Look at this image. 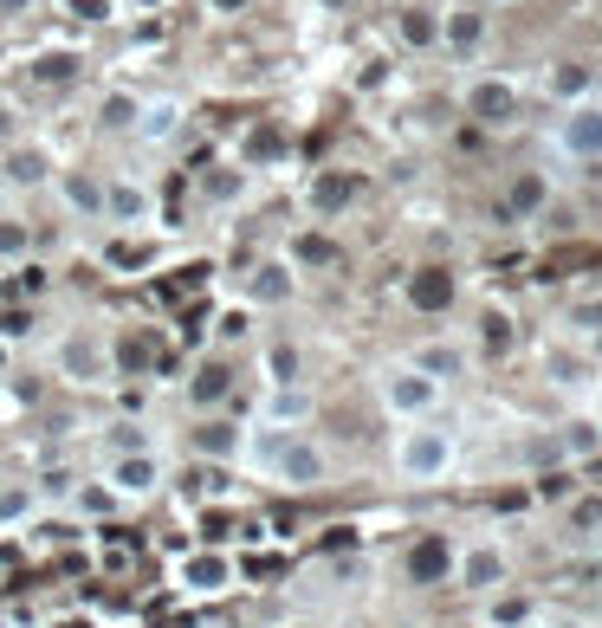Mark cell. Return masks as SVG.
Wrapping results in <instances>:
<instances>
[{
    "label": "cell",
    "mask_w": 602,
    "mask_h": 628,
    "mask_svg": "<svg viewBox=\"0 0 602 628\" xmlns=\"http://www.w3.org/2000/svg\"><path fill=\"white\" fill-rule=\"evenodd\" d=\"M454 583H460V590H473V596H499L505 583H512V564H505L499 544H473V551H460Z\"/></svg>",
    "instance_id": "obj_6"
},
{
    "label": "cell",
    "mask_w": 602,
    "mask_h": 628,
    "mask_svg": "<svg viewBox=\"0 0 602 628\" xmlns=\"http://www.w3.org/2000/svg\"><path fill=\"white\" fill-rule=\"evenodd\" d=\"M72 72H78L72 52H46V59H39V78H46V85H59V78H72Z\"/></svg>",
    "instance_id": "obj_36"
},
{
    "label": "cell",
    "mask_w": 602,
    "mask_h": 628,
    "mask_svg": "<svg viewBox=\"0 0 602 628\" xmlns=\"http://www.w3.org/2000/svg\"><path fill=\"white\" fill-rule=\"evenodd\" d=\"M234 389V376H227V363H201L195 382H188V395H195V408H214L221 395Z\"/></svg>",
    "instance_id": "obj_24"
},
{
    "label": "cell",
    "mask_w": 602,
    "mask_h": 628,
    "mask_svg": "<svg viewBox=\"0 0 602 628\" xmlns=\"http://www.w3.org/2000/svg\"><path fill=\"white\" fill-rule=\"evenodd\" d=\"M544 208V175H518L512 182V208H505V221L512 214H538Z\"/></svg>",
    "instance_id": "obj_28"
},
{
    "label": "cell",
    "mask_w": 602,
    "mask_h": 628,
    "mask_svg": "<svg viewBox=\"0 0 602 628\" xmlns=\"http://www.w3.org/2000/svg\"><path fill=\"white\" fill-rule=\"evenodd\" d=\"M111 505H117L111 486H85V493H78V512H111Z\"/></svg>",
    "instance_id": "obj_38"
},
{
    "label": "cell",
    "mask_w": 602,
    "mask_h": 628,
    "mask_svg": "<svg viewBox=\"0 0 602 628\" xmlns=\"http://www.w3.org/2000/svg\"><path fill=\"white\" fill-rule=\"evenodd\" d=\"M492 7H505V0H492Z\"/></svg>",
    "instance_id": "obj_50"
},
{
    "label": "cell",
    "mask_w": 602,
    "mask_h": 628,
    "mask_svg": "<svg viewBox=\"0 0 602 628\" xmlns=\"http://www.w3.org/2000/svg\"><path fill=\"white\" fill-rule=\"evenodd\" d=\"M52 182H59V195H65V208H72V214L104 221V182L91 169H65V175H52Z\"/></svg>",
    "instance_id": "obj_17"
},
{
    "label": "cell",
    "mask_w": 602,
    "mask_h": 628,
    "mask_svg": "<svg viewBox=\"0 0 602 628\" xmlns=\"http://www.w3.org/2000/svg\"><path fill=\"white\" fill-rule=\"evenodd\" d=\"M240 441H246V434L234 428V421H201V428H195V447H201L208 460H227V454H240Z\"/></svg>",
    "instance_id": "obj_22"
},
{
    "label": "cell",
    "mask_w": 602,
    "mask_h": 628,
    "mask_svg": "<svg viewBox=\"0 0 602 628\" xmlns=\"http://www.w3.org/2000/svg\"><path fill=\"white\" fill-rule=\"evenodd\" d=\"M460 441H454V421H408L402 434H395V480L408 486H434L447 480V467H454Z\"/></svg>",
    "instance_id": "obj_2"
},
{
    "label": "cell",
    "mask_w": 602,
    "mask_h": 628,
    "mask_svg": "<svg viewBox=\"0 0 602 628\" xmlns=\"http://www.w3.org/2000/svg\"><path fill=\"white\" fill-rule=\"evenodd\" d=\"M0 143H20V104H0Z\"/></svg>",
    "instance_id": "obj_39"
},
{
    "label": "cell",
    "mask_w": 602,
    "mask_h": 628,
    "mask_svg": "<svg viewBox=\"0 0 602 628\" xmlns=\"http://www.w3.org/2000/svg\"><path fill=\"white\" fill-rule=\"evenodd\" d=\"M292 292H298L292 259H259V266L246 272V298H253V305H292Z\"/></svg>",
    "instance_id": "obj_13"
},
{
    "label": "cell",
    "mask_w": 602,
    "mask_h": 628,
    "mask_svg": "<svg viewBox=\"0 0 602 628\" xmlns=\"http://www.w3.org/2000/svg\"><path fill=\"white\" fill-rule=\"evenodd\" d=\"M253 460L266 467V480L285 486V493H318V486L331 480V454H324L311 434L259 428V434H253Z\"/></svg>",
    "instance_id": "obj_1"
},
{
    "label": "cell",
    "mask_w": 602,
    "mask_h": 628,
    "mask_svg": "<svg viewBox=\"0 0 602 628\" xmlns=\"http://www.w3.org/2000/svg\"><path fill=\"white\" fill-rule=\"evenodd\" d=\"M337 259H344V253H337L331 234H298L292 240V272L298 266H337Z\"/></svg>",
    "instance_id": "obj_25"
},
{
    "label": "cell",
    "mask_w": 602,
    "mask_h": 628,
    "mask_svg": "<svg viewBox=\"0 0 602 628\" xmlns=\"http://www.w3.org/2000/svg\"><path fill=\"white\" fill-rule=\"evenodd\" d=\"M486 622L492 628H518V622H525V603H518V596H499V603L486 609Z\"/></svg>",
    "instance_id": "obj_35"
},
{
    "label": "cell",
    "mask_w": 602,
    "mask_h": 628,
    "mask_svg": "<svg viewBox=\"0 0 602 628\" xmlns=\"http://www.w3.org/2000/svg\"><path fill=\"white\" fill-rule=\"evenodd\" d=\"M182 98H143V111H136V136H143V143H175V130H182Z\"/></svg>",
    "instance_id": "obj_16"
},
{
    "label": "cell",
    "mask_w": 602,
    "mask_h": 628,
    "mask_svg": "<svg viewBox=\"0 0 602 628\" xmlns=\"http://www.w3.org/2000/svg\"><path fill=\"white\" fill-rule=\"evenodd\" d=\"M104 486H111L117 499H149V493L162 486V460L149 454V447H143V454H111V473H104Z\"/></svg>",
    "instance_id": "obj_9"
},
{
    "label": "cell",
    "mask_w": 602,
    "mask_h": 628,
    "mask_svg": "<svg viewBox=\"0 0 602 628\" xmlns=\"http://www.w3.org/2000/svg\"><path fill=\"white\" fill-rule=\"evenodd\" d=\"M111 454H143V428L117 421V434H111Z\"/></svg>",
    "instance_id": "obj_37"
},
{
    "label": "cell",
    "mask_w": 602,
    "mask_h": 628,
    "mask_svg": "<svg viewBox=\"0 0 602 628\" xmlns=\"http://www.w3.org/2000/svg\"><path fill=\"white\" fill-rule=\"evenodd\" d=\"M78 20H111V0H72Z\"/></svg>",
    "instance_id": "obj_41"
},
{
    "label": "cell",
    "mask_w": 602,
    "mask_h": 628,
    "mask_svg": "<svg viewBox=\"0 0 602 628\" xmlns=\"http://www.w3.org/2000/svg\"><path fill=\"white\" fill-rule=\"evenodd\" d=\"M602 370L590 357H583L577 344H544V382H551V389H564V395H577V389H590Z\"/></svg>",
    "instance_id": "obj_10"
},
{
    "label": "cell",
    "mask_w": 602,
    "mask_h": 628,
    "mask_svg": "<svg viewBox=\"0 0 602 628\" xmlns=\"http://www.w3.org/2000/svg\"><path fill=\"white\" fill-rule=\"evenodd\" d=\"M480 39H486V13H447L441 20V46H454V52H480Z\"/></svg>",
    "instance_id": "obj_18"
},
{
    "label": "cell",
    "mask_w": 602,
    "mask_h": 628,
    "mask_svg": "<svg viewBox=\"0 0 602 628\" xmlns=\"http://www.w3.org/2000/svg\"><path fill=\"white\" fill-rule=\"evenodd\" d=\"M156 7H169V0H136V13H156Z\"/></svg>",
    "instance_id": "obj_45"
},
{
    "label": "cell",
    "mask_w": 602,
    "mask_h": 628,
    "mask_svg": "<svg viewBox=\"0 0 602 628\" xmlns=\"http://www.w3.org/2000/svg\"><path fill=\"white\" fill-rule=\"evenodd\" d=\"M596 408H602V376H596Z\"/></svg>",
    "instance_id": "obj_47"
},
{
    "label": "cell",
    "mask_w": 602,
    "mask_h": 628,
    "mask_svg": "<svg viewBox=\"0 0 602 628\" xmlns=\"http://www.w3.org/2000/svg\"><path fill=\"white\" fill-rule=\"evenodd\" d=\"M136 111H143V98H130V91H111V98L98 104V124H104V130H136Z\"/></svg>",
    "instance_id": "obj_27"
},
{
    "label": "cell",
    "mask_w": 602,
    "mask_h": 628,
    "mask_svg": "<svg viewBox=\"0 0 602 628\" xmlns=\"http://www.w3.org/2000/svg\"><path fill=\"white\" fill-rule=\"evenodd\" d=\"M350 195H357V182H350V175H337V169L311 182V208H318V214H344Z\"/></svg>",
    "instance_id": "obj_21"
},
{
    "label": "cell",
    "mask_w": 602,
    "mask_h": 628,
    "mask_svg": "<svg viewBox=\"0 0 602 628\" xmlns=\"http://www.w3.org/2000/svg\"><path fill=\"white\" fill-rule=\"evenodd\" d=\"M149 214H156V201H149V188H143V182H130V175L104 182V221H117V227H143Z\"/></svg>",
    "instance_id": "obj_12"
},
{
    "label": "cell",
    "mask_w": 602,
    "mask_h": 628,
    "mask_svg": "<svg viewBox=\"0 0 602 628\" xmlns=\"http://www.w3.org/2000/svg\"><path fill=\"white\" fill-rule=\"evenodd\" d=\"M59 370L72 382H111V350L98 337H65L59 344Z\"/></svg>",
    "instance_id": "obj_14"
},
{
    "label": "cell",
    "mask_w": 602,
    "mask_h": 628,
    "mask_svg": "<svg viewBox=\"0 0 602 628\" xmlns=\"http://www.w3.org/2000/svg\"><path fill=\"white\" fill-rule=\"evenodd\" d=\"M551 628H596V622H583V616H551Z\"/></svg>",
    "instance_id": "obj_43"
},
{
    "label": "cell",
    "mask_w": 602,
    "mask_h": 628,
    "mask_svg": "<svg viewBox=\"0 0 602 628\" xmlns=\"http://www.w3.org/2000/svg\"><path fill=\"white\" fill-rule=\"evenodd\" d=\"M246 331H253V318H246L240 305H234V311H221V318H214V337H221V344H240Z\"/></svg>",
    "instance_id": "obj_33"
},
{
    "label": "cell",
    "mask_w": 602,
    "mask_h": 628,
    "mask_svg": "<svg viewBox=\"0 0 602 628\" xmlns=\"http://www.w3.org/2000/svg\"><path fill=\"white\" fill-rule=\"evenodd\" d=\"M570 331L577 337H602V298H583V305H570Z\"/></svg>",
    "instance_id": "obj_30"
},
{
    "label": "cell",
    "mask_w": 602,
    "mask_h": 628,
    "mask_svg": "<svg viewBox=\"0 0 602 628\" xmlns=\"http://www.w3.org/2000/svg\"><path fill=\"white\" fill-rule=\"evenodd\" d=\"M486 350H512V318H505V311H486Z\"/></svg>",
    "instance_id": "obj_34"
},
{
    "label": "cell",
    "mask_w": 602,
    "mask_h": 628,
    "mask_svg": "<svg viewBox=\"0 0 602 628\" xmlns=\"http://www.w3.org/2000/svg\"><path fill=\"white\" fill-rule=\"evenodd\" d=\"M408 363H415L428 382H460V376H473V350L467 344H447V337H428V344H415L408 350Z\"/></svg>",
    "instance_id": "obj_8"
},
{
    "label": "cell",
    "mask_w": 602,
    "mask_h": 628,
    "mask_svg": "<svg viewBox=\"0 0 602 628\" xmlns=\"http://www.w3.org/2000/svg\"><path fill=\"white\" fill-rule=\"evenodd\" d=\"M538 493H544V499H564V493H570V473H544Z\"/></svg>",
    "instance_id": "obj_40"
},
{
    "label": "cell",
    "mask_w": 602,
    "mask_h": 628,
    "mask_svg": "<svg viewBox=\"0 0 602 628\" xmlns=\"http://www.w3.org/2000/svg\"><path fill=\"white\" fill-rule=\"evenodd\" d=\"M376 395H382V408H389L395 421H428L434 408H441V382H428L408 357H395V363L376 370Z\"/></svg>",
    "instance_id": "obj_3"
},
{
    "label": "cell",
    "mask_w": 602,
    "mask_h": 628,
    "mask_svg": "<svg viewBox=\"0 0 602 628\" xmlns=\"http://www.w3.org/2000/svg\"><path fill=\"white\" fill-rule=\"evenodd\" d=\"M557 149L577 162H602V98H577L557 117Z\"/></svg>",
    "instance_id": "obj_4"
},
{
    "label": "cell",
    "mask_w": 602,
    "mask_h": 628,
    "mask_svg": "<svg viewBox=\"0 0 602 628\" xmlns=\"http://www.w3.org/2000/svg\"><path fill=\"white\" fill-rule=\"evenodd\" d=\"M460 104H467L473 124L499 130V124H512V117H518V85H512V78H473Z\"/></svg>",
    "instance_id": "obj_7"
},
{
    "label": "cell",
    "mask_w": 602,
    "mask_h": 628,
    "mask_svg": "<svg viewBox=\"0 0 602 628\" xmlns=\"http://www.w3.org/2000/svg\"><path fill=\"white\" fill-rule=\"evenodd\" d=\"M285 628H318V622H285Z\"/></svg>",
    "instance_id": "obj_46"
},
{
    "label": "cell",
    "mask_w": 602,
    "mask_h": 628,
    "mask_svg": "<svg viewBox=\"0 0 602 628\" xmlns=\"http://www.w3.org/2000/svg\"><path fill=\"white\" fill-rule=\"evenodd\" d=\"M318 415V395L298 382V389H272L266 395V408H259V428H279V434H298L305 421Z\"/></svg>",
    "instance_id": "obj_11"
},
{
    "label": "cell",
    "mask_w": 602,
    "mask_h": 628,
    "mask_svg": "<svg viewBox=\"0 0 602 628\" xmlns=\"http://www.w3.org/2000/svg\"><path fill=\"white\" fill-rule=\"evenodd\" d=\"M544 85H551V91H557V98H570V104H577V98H590V65H577V59H564V65H557V72H551V78H544Z\"/></svg>",
    "instance_id": "obj_26"
},
{
    "label": "cell",
    "mask_w": 602,
    "mask_h": 628,
    "mask_svg": "<svg viewBox=\"0 0 602 628\" xmlns=\"http://www.w3.org/2000/svg\"><path fill=\"white\" fill-rule=\"evenodd\" d=\"M33 331V324H26V311H7V318H0V337H26Z\"/></svg>",
    "instance_id": "obj_42"
},
{
    "label": "cell",
    "mask_w": 602,
    "mask_h": 628,
    "mask_svg": "<svg viewBox=\"0 0 602 628\" xmlns=\"http://www.w3.org/2000/svg\"><path fill=\"white\" fill-rule=\"evenodd\" d=\"M52 156L39 143H13V149H0V188L7 195H33V188H52Z\"/></svg>",
    "instance_id": "obj_5"
},
{
    "label": "cell",
    "mask_w": 602,
    "mask_h": 628,
    "mask_svg": "<svg viewBox=\"0 0 602 628\" xmlns=\"http://www.w3.org/2000/svg\"><path fill=\"white\" fill-rule=\"evenodd\" d=\"M33 253V234H26V221H0V259H26Z\"/></svg>",
    "instance_id": "obj_32"
},
{
    "label": "cell",
    "mask_w": 602,
    "mask_h": 628,
    "mask_svg": "<svg viewBox=\"0 0 602 628\" xmlns=\"http://www.w3.org/2000/svg\"><path fill=\"white\" fill-rule=\"evenodd\" d=\"M208 7H214V13H240L246 0H208Z\"/></svg>",
    "instance_id": "obj_44"
},
{
    "label": "cell",
    "mask_w": 602,
    "mask_h": 628,
    "mask_svg": "<svg viewBox=\"0 0 602 628\" xmlns=\"http://www.w3.org/2000/svg\"><path fill=\"white\" fill-rule=\"evenodd\" d=\"M33 505H39L33 486H0V525H7V518H26Z\"/></svg>",
    "instance_id": "obj_31"
},
{
    "label": "cell",
    "mask_w": 602,
    "mask_h": 628,
    "mask_svg": "<svg viewBox=\"0 0 602 628\" xmlns=\"http://www.w3.org/2000/svg\"><path fill=\"white\" fill-rule=\"evenodd\" d=\"M557 454H564V460H590V454H602V428H596V421H570V428L557 434Z\"/></svg>",
    "instance_id": "obj_23"
},
{
    "label": "cell",
    "mask_w": 602,
    "mask_h": 628,
    "mask_svg": "<svg viewBox=\"0 0 602 628\" xmlns=\"http://www.w3.org/2000/svg\"><path fill=\"white\" fill-rule=\"evenodd\" d=\"M72 628H91V622H72Z\"/></svg>",
    "instance_id": "obj_49"
},
{
    "label": "cell",
    "mask_w": 602,
    "mask_h": 628,
    "mask_svg": "<svg viewBox=\"0 0 602 628\" xmlns=\"http://www.w3.org/2000/svg\"><path fill=\"white\" fill-rule=\"evenodd\" d=\"M227 583H234V564H227L221 551H188L182 557V590L214 596V590H227Z\"/></svg>",
    "instance_id": "obj_15"
},
{
    "label": "cell",
    "mask_w": 602,
    "mask_h": 628,
    "mask_svg": "<svg viewBox=\"0 0 602 628\" xmlns=\"http://www.w3.org/2000/svg\"><path fill=\"white\" fill-rule=\"evenodd\" d=\"M402 46H415V52L441 46V13H434V7H408L402 13Z\"/></svg>",
    "instance_id": "obj_20"
},
{
    "label": "cell",
    "mask_w": 602,
    "mask_h": 628,
    "mask_svg": "<svg viewBox=\"0 0 602 628\" xmlns=\"http://www.w3.org/2000/svg\"><path fill=\"white\" fill-rule=\"evenodd\" d=\"M596 628H602V603H596Z\"/></svg>",
    "instance_id": "obj_48"
},
{
    "label": "cell",
    "mask_w": 602,
    "mask_h": 628,
    "mask_svg": "<svg viewBox=\"0 0 602 628\" xmlns=\"http://www.w3.org/2000/svg\"><path fill=\"white\" fill-rule=\"evenodd\" d=\"M447 298H454V279H447V272H428V279H415V305H421V311H441Z\"/></svg>",
    "instance_id": "obj_29"
},
{
    "label": "cell",
    "mask_w": 602,
    "mask_h": 628,
    "mask_svg": "<svg viewBox=\"0 0 602 628\" xmlns=\"http://www.w3.org/2000/svg\"><path fill=\"white\" fill-rule=\"evenodd\" d=\"M266 382H272V389H298V382H305V357H298V344H272L266 350Z\"/></svg>",
    "instance_id": "obj_19"
}]
</instances>
